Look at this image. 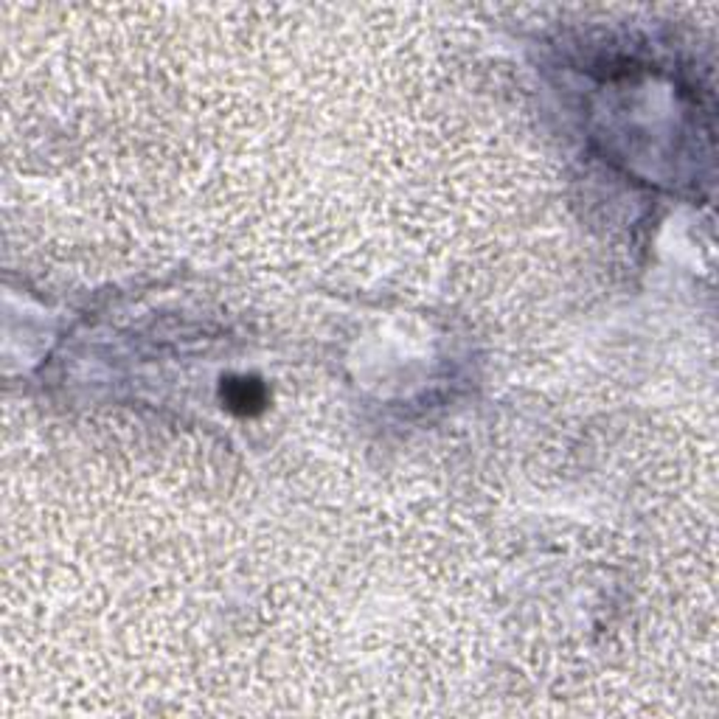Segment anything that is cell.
<instances>
[{"instance_id": "1", "label": "cell", "mask_w": 719, "mask_h": 719, "mask_svg": "<svg viewBox=\"0 0 719 719\" xmlns=\"http://www.w3.org/2000/svg\"><path fill=\"white\" fill-rule=\"evenodd\" d=\"M225 402L234 410H242V413H250L256 407H261L264 402V391L256 380H234L225 391Z\"/></svg>"}]
</instances>
